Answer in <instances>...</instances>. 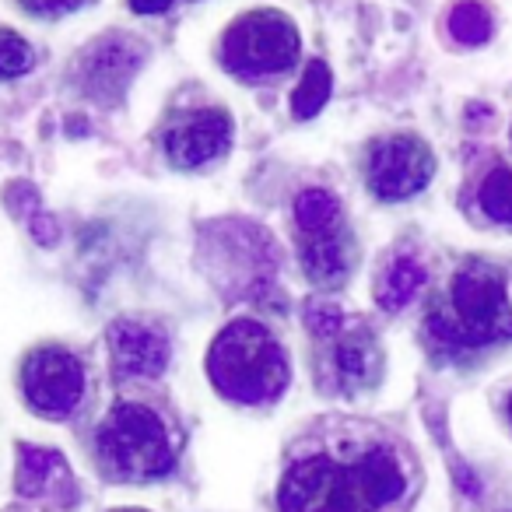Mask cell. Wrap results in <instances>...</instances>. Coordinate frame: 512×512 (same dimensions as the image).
<instances>
[{"label":"cell","instance_id":"obj_8","mask_svg":"<svg viewBox=\"0 0 512 512\" xmlns=\"http://www.w3.org/2000/svg\"><path fill=\"white\" fill-rule=\"evenodd\" d=\"M232 144V116L225 109H197L169 123L165 130V155L179 169H197L225 155Z\"/></svg>","mask_w":512,"mask_h":512},{"label":"cell","instance_id":"obj_22","mask_svg":"<svg viewBox=\"0 0 512 512\" xmlns=\"http://www.w3.org/2000/svg\"><path fill=\"white\" fill-rule=\"evenodd\" d=\"M172 0H130V8L141 11V15H158V11L169 8Z\"/></svg>","mask_w":512,"mask_h":512},{"label":"cell","instance_id":"obj_13","mask_svg":"<svg viewBox=\"0 0 512 512\" xmlns=\"http://www.w3.org/2000/svg\"><path fill=\"white\" fill-rule=\"evenodd\" d=\"M421 285H425V267H421L414 256H397V260L386 267L383 281H379L376 299H379V306H383V309L397 313V309H404L407 302L418 295Z\"/></svg>","mask_w":512,"mask_h":512},{"label":"cell","instance_id":"obj_16","mask_svg":"<svg viewBox=\"0 0 512 512\" xmlns=\"http://www.w3.org/2000/svg\"><path fill=\"white\" fill-rule=\"evenodd\" d=\"M327 99H330V71L323 60H313L292 95V113L299 116V120H309V116H316L327 106Z\"/></svg>","mask_w":512,"mask_h":512},{"label":"cell","instance_id":"obj_4","mask_svg":"<svg viewBox=\"0 0 512 512\" xmlns=\"http://www.w3.org/2000/svg\"><path fill=\"white\" fill-rule=\"evenodd\" d=\"M95 453L116 481H151L176 467L179 439L172 425L144 400H123L102 418Z\"/></svg>","mask_w":512,"mask_h":512},{"label":"cell","instance_id":"obj_3","mask_svg":"<svg viewBox=\"0 0 512 512\" xmlns=\"http://www.w3.org/2000/svg\"><path fill=\"white\" fill-rule=\"evenodd\" d=\"M214 390L235 404H267L288 386V355L278 337L256 320H235L207 351Z\"/></svg>","mask_w":512,"mask_h":512},{"label":"cell","instance_id":"obj_10","mask_svg":"<svg viewBox=\"0 0 512 512\" xmlns=\"http://www.w3.org/2000/svg\"><path fill=\"white\" fill-rule=\"evenodd\" d=\"M141 46L130 36H106L88 50L85 64H81V78L85 88L95 99L109 102L127 88V81L134 78V71L141 67Z\"/></svg>","mask_w":512,"mask_h":512},{"label":"cell","instance_id":"obj_14","mask_svg":"<svg viewBox=\"0 0 512 512\" xmlns=\"http://www.w3.org/2000/svg\"><path fill=\"white\" fill-rule=\"evenodd\" d=\"M53 477H67V467L60 460V453L43 446H25L22 460H18V491L22 495H43L53 484Z\"/></svg>","mask_w":512,"mask_h":512},{"label":"cell","instance_id":"obj_23","mask_svg":"<svg viewBox=\"0 0 512 512\" xmlns=\"http://www.w3.org/2000/svg\"><path fill=\"white\" fill-rule=\"evenodd\" d=\"M120 512H144V509H120Z\"/></svg>","mask_w":512,"mask_h":512},{"label":"cell","instance_id":"obj_7","mask_svg":"<svg viewBox=\"0 0 512 512\" xmlns=\"http://www.w3.org/2000/svg\"><path fill=\"white\" fill-rule=\"evenodd\" d=\"M22 386L39 414L64 418L85 397V365L67 348H36L25 358Z\"/></svg>","mask_w":512,"mask_h":512},{"label":"cell","instance_id":"obj_1","mask_svg":"<svg viewBox=\"0 0 512 512\" xmlns=\"http://www.w3.org/2000/svg\"><path fill=\"white\" fill-rule=\"evenodd\" d=\"M418 470L400 439L372 421H320L288 449L281 512H404Z\"/></svg>","mask_w":512,"mask_h":512},{"label":"cell","instance_id":"obj_2","mask_svg":"<svg viewBox=\"0 0 512 512\" xmlns=\"http://www.w3.org/2000/svg\"><path fill=\"white\" fill-rule=\"evenodd\" d=\"M425 330L428 341L446 355H470L512 341V299L505 274L495 264L467 260L435 299Z\"/></svg>","mask_w":512,"mask_h":512},{"label":"cell","instance_id":"obj_6","mask_svg":"<svg viewBox=\"0 0 512 512\" xmlns=\"http://www.w3.org/2000/svg\"><path fill=\"white\" fill-rule=\"evenodd\" d=\"M435 172V158L425 141L411 134L383 137L369 148L365 158V179L369 190L383 200H407L428 186Z\"/></svg>","mask_w":512,"mask_h":512},{"label":"cell","instance_id":"obj_11","mask_svg":"<svg viewBox=\"0 0 512 512\" xmlns=\"http://www.w3.org/2000/svg\"><path fill=\"white\" fill-rule=\"evenodd\" d=\"M379 372H383V355L365 330H351V334L337 337L327 358L330 386H337L341 393H362L376 386Z\"/></svg>","mask_w":512,"mask_h":512},{"label":"cell","instance_id":"obj_19","mask_svg":"<svg viewBox=\"0 0 512 512\" xmlns=\"http://www.w3.org/2000/svg\"><path fill=\"white\" fill-rule=\"evenodd\" d=\"M32 60H36V53L18 32L0 29V78H18L29 71Z\"/></svg>","mask_w":512,"mask_h":512},{"label":"cell","instance_id":"obj_21","mask_svg":"<svg viewBox=\"0 0 512 512\" xmlns=\"http://www.w3.org/2000/svg\"><path fill=\"white\" fill-rule=\"evenodd\" d=\"M22 4L36 15H64V11L81 8L85 0H22Z\"/></svg>","mask_w":512,"mask_h":512},{"label":"cell","instance_id":"obj_20","mask_svg":"<svg viewBox=\"0 0 512 512\" xmlns=\"http://www.w3.org/2000/svg\"><path fill=\"white\" fill-rule=\"evenodd\" d=\"M306 323L313 327L316 337H323V341H334V334L341 330V313H337L334 306H327V302H309V306H306Z\"/></svg>","mask_w":512,"mask_h":512},{"label":"cell","instance_id":"obj_17","mask_svg":"<svg viewBox=\"0 0 512 512\" xmlns=\"http://www.w3.org/2000/svg\"><path fill=\"white\" fill-rule=\"evenodd\" d=\"M449 32H453V39H460V43H467V46L488 43V36H491L488 8L477 4V0H463V4H456L453 15H449Z\"/></svg>","mask_w":512,"mask_h":512},{"label":"cell","instance_id":"obj_24","mask_svg":"<svg viewBox=\"0 0 512 512\" xmlns=\"http://www.w3.org/2000/svg\"><path fill=\"white\" fill-rule=\"evenodd\" d=\"M509 418H512V400H509Z\"/></svg>","mask_w":512,"mask_h":512},{"label":"cell","instance_id":"obj_5","mask_svg":"<svg viewBox=\"0 0 512 512\" xmlns=\"http://www.w3.org/2000/svg\"><path fill=\"white\" fill-rule=\"evenodd\" d=\"M221 57L242 78L281 74L299 60V29L281 11H253L225 32Z\"/></svg>","mask_w":512,"mask_h":512},{"label":"cell","instance_id":"obj_12","mask_svg":"<svg viewBox=\"0 0 512 512\" xmlns=\"http://www.w3.org/2000/svg\"><path fill=\"white\" fill-rule=\"evenodd\" d=\"M351 235L344 225L323 232H302V267L316 285H341L351 271Z\"/></svg>","mask_w":512,"mask_h":512},{"label":"cell","instance_id":"obj_15","mask_svg":"<svg viewBox=\"0 0 512 512\" xmlns=\"http://www.w3.org/2000/svg\"><path fill=\"white\" fill-rule=\"evenodd\" d=\"M295 221L302 232H323V228L341 225V204L327 190H306L295 200Z\"/></svg>","mask_w":512,"mask_h":512},{"label":"cell","instance_id":"obj_9","mask_svg":"<svg viewBox=\"0 0 512 512\" xmlns=\"http://www.w3.org/2000/svg\"><path fill=\"white\" fill-rule=\"evenodd\" d=\"M109 351L116 372L130 379H158L172 358L162 330L141 320H116L109 327Z\"/></svg>","mask_w":512,"mask_h":512},{"label":"cell","instance_id":"obj_18","mask_svg":"<svg viewBox=\"0 0 512 512\" xmlns=\"http://www.w3.org/2000/svg\"><path fill=\"white\" fill-rule=\"evenodd\" d=\"M477 200H481L488 218L502 221V225H512V172L505 169V165L491 169L488 176H484Z\"/></svg>","mask_w":512,"mask_h":512}]
</instances>
